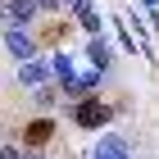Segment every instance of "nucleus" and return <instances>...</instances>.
Masks as SVG:
<instances>
[{"mask_svg":"<svg viewBox=\"0 0 159 159\" xmlns=\"http://www.w3.org/2000/svg\"><path fill=\"white\" fill-rule=\"evenodd\" d=\"M146 5H150V9H159V0H146Z\"/></svg>","mask_w":159,"mask_h":159,"instance_id":"nucleus-15","label":"nucleus"},{"mask_svg":"<svg viewBox=\"0 0 159 159\" xmlns=\"http://www.w3.org/2000/svg\"><path fill=\"white\" fill-rule=\"evenodd\" d=\"M50 136H55V123H50V118L32 123V127H27V150H41V146L50 141Z\"/></svg>","mask_w":159,"mask_h":159,"instance_id":"nucleus-7","label":"nucleus"},{"mask_svg":"<svg viewBox=\"0 0 159 159\" xmlns=\"http://www.w3.org/2000/svg\"><path fill=\"white\" fill-rule=\"evenodd\" d=\"M32 14H37V0H5V18H9V27L32 23Z\"/></svg>","mask_w":159,"mask_h":159,"instance_id":"nucleus-4","label":"nucleus"},{"mask_svg":"<svg viewBox=\"0 0 159 159\" xmlns=\"http://www.w3.org/2000/svg\"><path fill=\"white\" fill-rule=\"evenodd\" d=\"M55 100H59V91H55V86H41V91H37V105H41V109H50Z\"/></svg>","mask_w":159,"mask_h":159,"instance_id":"nucleus-10","label":"nucleus"},{"mask_svg":"<svg viewBox=\"0 0 159 159\" xmlns=\"http://www.w3.org/2000/svg\"><path fill=\"white\" fill-rule=\"evenodd\" d=\"M96 86H100V68H86V73H73V77H68L64 91H68V96H96Z\"/></svg>","mask_w":159,"mask_h":159,"instance_id":"nucleus-3","label":"nucleus"},{"mask_svg":"<svg viewBox=\"0 0 159 159\" xmlns=\"http://www.w3.org/2000/svg\"><path fill=\"white\" fill-rule=\"evenodd\" d=\"M91 159H132V155H127V141H123V136H105V141L91 150Z\"/></svg>","mask_w":159,"mask_h":159,"instance_id":"nucleus-5","label":"nucleus"},{"mask_svg":"<svg viewBox=\"0 0 159 159\" xmlns=\"http://www.w3.org/2000/svg\"><path fill=\"white\" fill-rule=\"evenodd\" d=\"M37 9H64V0H37Z\"/></svg>","mask_w":159,"mask_h":159,"instance_id":"nucleus-12","label":"nucleus"},{"mask_svg":"<svg viewBox=\"0 0 159 159\" xmlns=\"http://www.w3.org/2000/svg\"><path fill=\"white\" fill-rule=\"evenodd\" d=\"M23 159H46V155H41V150H23Z\"/></svg>","mask_w":159,"mask_h":159,"instance_id":"nucleus-14","label":"nucleus"},{"mask_svg":"<svg viewBox=\"0 0 159 159\" xmlns=\"http://www.w3.org/2000/svg\"><path fill=\"white\" fill-rule=\"evenodd\" d=\"M5 50H9L14 59H23V64H32V55H37V41L27 37L23 27H5Z\"/></svg>","mask_w":159,"mask_h":159,"instance_id":"nucleus-2","label":"nucleus"},{"mask_svg":"<svg viewBox=\"0 0 159 159\" xmlns=\"http://www.w3.org/2000/svg\"><path fill=\"white\" fill-rule=\"evenodd\" d=\"M73 123H77V127H105V123H109V105H100L96 96L82 100V105L73 109Z\"/></svg>","mask_w":159,"mask_h":159,"instance_id":"nucleus-1","label":"nucleus"},{"mask_svg":"<svg viewBox=\"0 0 159 159\" xmlns=\"http://www.w3.org/2000/svg\"><path fill=\"white\" fill-rule=\"evenodd\" d=\"M0 159H23V150L14 146V141H5V146H0Z\"/></svg>","mask_w":159,"mask_h":159,"instance_id":"nucleus-11","label":"nucleus"},{"mask_svg":"<svg viewBox=\"0 0 159 159\" xmlns=\"http://www.w3.org/2000/svg\"><path fill=\"white\" fill-rule=\"evenodd\" d=\"M73 14H77V23H82L86 32H91V37L100 32V14H96V5H91V0H82V5H77Z\"/></svg>","mask_w":159,"mask_h":159,"instance_id":"nucleus-9","label":"nucleus"},{"mask_svg":"<svg viewBox=\"0 0 159 159\" xmlns=\"http://www.w3.org/2000/svg\"><path fill=\"white\" fill-rule=\"evenodd\" d=\"M50 73H55L50 64H41V59H32V64H23V68H18V82H23V86H41V82H46Z\"/></svg>","mask_w":159,"mask_h":159,"instance_id":"nucleus-6","label":"nucleus"},{"mask_svg":"<svg viewBox=\"0 0 159 159\" xmlns=\"http://www.w3.org/2000/svg\"><path fill=\"white\" fill-rule=\"evenodd\" d=\"M86 59H91V68H100V73H105V68H109V46H105L100 37H91V46H86Z\"/></svg>","mask_w":159,"mask_h":159,"instance_id":"nucleus-8","label":"nucleus"},{"mask_svg":"<svg viewBox=\"0 0 159 159\" xmlns=\"http://www.w3.org/2000/svg\"><path fill=\"white\" fill-rule=\"evenodd\" d=\"M150 27H155V32H159V9H150Z\"/></svg>","mask_w":159,"mask_h":159,"instance_id":"nucleus-13","label":"nucleus"}]
</instances>
